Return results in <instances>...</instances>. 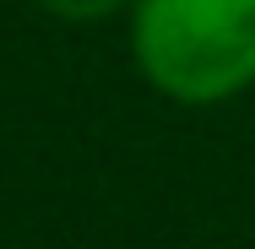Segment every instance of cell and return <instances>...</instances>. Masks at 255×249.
Segmentation results:
<instances>
[{"instance_id":"obj_1","label":"cell","mask_w":255,"mask_h":249,"mask_svg":"<svg viewBox=\"0 0 255 249\" xmlns=\"http://www.w3.org/2000/svg\"><path fill=\"white\" fill-rule=\"evenodd\" d=\"M130 54L163 98L228 103L255 87V0H136Z\"/></svg>"},{"instance_id":"obj_2","label":"cell","mask_w":255,"mask_h":249,"mask_svg":"<svg viewBox=\"0 0 255 249\" xmlns=\"http://www.w3.org/2000/svg\"><path fill=\"white\" fill-rule=\"evenodd\" d=\"M33 5L60 22H98V16H114L120 5H136V0H33Z\"/></svg>"}]
</instances>
